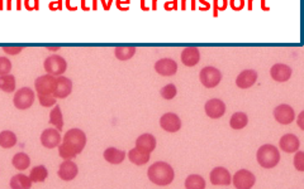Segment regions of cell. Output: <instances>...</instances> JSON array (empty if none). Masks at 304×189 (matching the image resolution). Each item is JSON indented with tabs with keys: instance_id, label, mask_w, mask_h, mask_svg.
Here are the masks:
<instances>
[{
	"instance_id": "obj_1",
	"label": "cell",
	"mask_w": 304,
	"mask_h": 189,
	"mask_svg": "<svg viewBox=\"0 0 304 189\" xmlns=\"http://www.w3.org/2000/svg\"><path fill=\"white\" fill-rule=\"evenodd\" d=\"M147 175H149L150 182L156 185H160V187L169 185L170 183H173L174 178H175L173 167L166 162L153 163L147 170Z\"/></svg>"
},
{
	"instance_id": "obj_2",
	"label": "cell",
	"mask_w": 304,
	"mask_h": 189,
	"mask_svg": "<svg viewBox=\"0 0 304 189\" xmlns=\"http://www.w3.org/2000/svg\"><path fill=\"white\" fill-rule=\"evenodd\" d=\"M256 159L262 168L271 169V168L277 167L278 163L280 162V153L274 145L265 144L257 150Z\"/></svg>"
},
{
	"instance_id": "obj_3",
	"label": "cell",
	"mask_w": 304,
	"mask_h": 189,
	"mask_svg": "<svg viewBox=\"0 0 304 189\" xmlns=\"http://www.w3.org/2000/svg\"><path fill=\"white\" fill-rule=\"evenodd\" d=\"M64 142H66L76 154H80L87 145V135L81 129H70L64 135Z\"/></svg>"
},
{
	"instance_id": "obj_4",
	"label": "cell",
	"mask_w": 304,
	"mask_h": 189,
	"mask_svg": "<svg viewBox=\"0 0 304 189\" xmlns=\"http://www.w3.org/2000/svg\"><path fill=\"white\" fill-rule=\"evenodd\" d=\"M43 67H45L46 72L52 74V76L57 77L65 73L67 68V62L65 61L64 57L59 56V54H52L47 57L43 62Z\"/></svg>"
},
{
	"instance_id": "obj_5",
	"label": "cell",
	"mask_w": 304,
	"mask_h": 189,
	"mask_svg": "<svg viewBox=\"0 0 304 189\" xmlns=\"http://www.w3.org/2000/svg\"><path fill=\"white\" fill-rule=\"evenodd\" d=\"M36 100V95L33 90L30 87H22L15 92L14 98H13V103L18 110H27L33 105Z\"/></svg>"
},
{
	"instance_id": "obj_6",
	"label": "cell",
	"mask_w": 304,
	"mask_h": 189,
	"mask_svg": "<svg viewBox=\"0 0 304 189\" xmlns=\"http://www.w3.org/2000/svg\"><path fill=\"white\" fill-rule=\"evenodd\" d=\"M220 80H222V73L215 67H204L201 71V73H199V81L207 89H213V87L218 86Z\"/></svg>"
},
{
	"instance_id": "obj_7",
	"label": "cell",
	"mask_w": 304,
	"mask_h": 189,
	"mask_svg": "<svg viewBox=\"0 0 304 189\" xmlns=\"http://www.w3.org/2000/svg\"><path fill=\"white\" fill-rule=\"evenodd\" d=\"M56 77L50 73L38 77L35 82L36 91H37L38 95H53L54 90H56Z\"/></svg>"
},
{
	"instance_id": "obj_8",
	"label": "cell",
	"mask_w": 304,
	"mask_h": 189,
	"mask_svg": "<svg viewBox=\"0 0 304 189\" xmlns=\"http://www.w3.org/2000/svg\"><path fill=\"white\" fill-rule=\"evenodd\" d=\"M233 185L238 189H248L253 188L256 183V178H255L254 173H251L250 170L241 169L238 172H236V174L233 175Z\"/></svg>"
},
{
	"instance_id": "obj_9",
	"label": "cell",
	"mask_w": 304,
	"mask_h": 189,
	"mask_svg": "<svg viewBox=\"0 0 304 189\" xmlns=\"http://www.w3.org/2000/svg\"><path fill=\"white\" fill-rule=\"evenodd\" d=\"M274 118L279 124L289 125V124H292L295 120V112L292 106L282 103V105L277 106L274 108Z\"/></svg>"
},
{
	"instance_id": "obj_10",
	"label": "cell",
	"mask_w": 304,
	"mask_h": 189,
	"mask_svg": "<svg viewBox=\"0 0 304 189\" xmlns=\"http://www.w3.org/2000/svg\"><path fill=\"white\" fill-rule=\"evenodd\" d=\"M160 126L168 133H176L181 128V120L176 114L166 112L161 116Z\"/></svg>"
},
{
	"instance_id": "obj_11",
	"label": "cell",
	"mask_w": 304,
	"mask_h": 189,
	"mask_svg": "<svg viewBox=\"0 0 304 189\" xmlns=\"http://www.w3.org/2000/svg\"><path fill=\"white\" fill-rule=\"evenodd\" d=\"M204 110L210 119H219L226 114V105L219 98H212L205 102Z\"/></svg>"
},
{
	"instance_id": "obj_12",
	"label": "cell",
	"mask_w": 304,
	"mask_h": 189,
	"mask_svg": "<svg viewBox=\"0 0 304 189\" xmlns=\"http://www.w3.org/2000/svg\"><path fill=\"white\" fill-rule=\"evenodd\" d=\"M41 144L47 149H54L61 144V134L56 128L46 129L42 134H41Z\"/></svg>"
},
{
	"instance_id": "obj_13",
	"label": "cell",
	"mask_w": 304,
	"mask_h": 189,
	"mask_svg": "<svg viewBox=\"0 0 304 189\" xmlns=\"http://www.w3.org/2000/svg\"><path fill=\"white\" fill-rule=\"evenodd\" d=\"M210 183L213 185H230L232 183V177L230 172L223 167H217L210 172Z\"/></svg>"
},
{
	"instance_id": "obj_14",
	"label": "cell",
	"mask_w": 304,
	"mask_h": 189,
	"mask_svg": "<svg viewBox=\"0 0 304 189\" xmlns=\"http://www.w3.org/2000/svg\"><path fill=\"white\" fill-rule=\"evenodd\" d=\"M77 173H79L77 165L75 164L74 162H71V159H66L65 162L61 163L57 174H59V177L61 178L62 180H65V182H70V180H72L76 177Z\"/></svg>"
},
{
	"instance_id": "obj_15",
	"label": "cell",
	"mask_w": 304,
	"mask_h": 189,
	"mask_svg": "<svg viewBox=\"0 0 304 189\" xmlns=\"http://www.w3.org/2000/svg\"><path fill=\"white\" fill-rule=\"evenodd\" d=\"M155 71L161 76H174L178 72V63L171 58H162L155 63Z\"/></svg>"
},
{
	"instance_id": "obj_16",
	"label": "cell",
	"mask_w": 304,
	"mask_h": 189,
	"mask_svg": "<svg viewBox=\"0 0 304 189\" xmlns=\"http://www.w3.org/2000/svg\"><path fill=\"white\" fill-rule=\"evenodd\" d=\"M57 85L56 90L53 92V97L56 98H66L67 96L71 94L72 91V82L71 80L65 76H57Z\"/></svg>"
},
{
	"instance_id": "obj_17",
	"label": "cell",
	"mask_w": 304,
	"mask_h": 189,
	"mask_svg": "<svg viewBox=\"0 0 304 189\" xmlns=\"http://www.w3.org/2000/svg\"><path fill=\"white\" fill-rule=\"evenodd\" d=\"M270 74L277 82H287L292 76V68L284 63H277L270 68Z\"/></svg>"
},
{
	"instance_id": "obj_18",
	"label": "cell",
	"mask_w": 304,
	"mask_h": 189,
	"mask_svg": "<svg viewBox=\"0 0 304 189\" xmlns=\"http://www.w3.org/2000/svg\"><path fill=\"white\" fill-rule=\"evenodd\" d=\"M257 81V72L255 69H246L242 71L236 79V85L240 89H250L251 86H254Z\"/></svg>"
},
{
	"instance_id": "obj_19",
	"label": "cell",
	"mask_w": 304,
	"mask_h": 189,
	"mask_svg": "<svg viewBox=\"0 0 304 189\" xmlns=\"http://www.w3.org/2000/svg\"><path fill=\"white\" fill-rule=\"evenodd\" d=\"M280 149L285 153H295L297 150H299L300 141L294 134H285L284 136L280 138L279 141Z\"/></svg>"
},
{
	"instance_id": "obj_20",
	"label": "cell",
	"mask_w": 304,
	"mask_h": 189,
	"mask_svg": "<svg viewBox=\"0 0 304 189\" xmlns=\"http://www.w3.org/2000/svg\"><path fill=\"white\" fill-rule=\"evenodd\" d=\"M201 61V52L196 47H188L181 52V62L186 67L197 66Z\"/></svg>"
},
{
	"instance_id": "obj_21",
	"label": "cell",
	"mask_w": 304,
	"mask_h": 189,
	"mask_svg": "<svg viewBox=\"0 0 304 189\" xmlns=\"http://www.w3.org/2000/svg\"><path fill=\"white\" fill-rule=\"evenodd\" d=\"M137 149L142 150V152H146V153H151L155 150L156 147V138L152 135V134H142L141 136H139L136 140V146Z\"/></svg>"
},
{
	"instance_id": "obj_22",
	"label": "cell",
	"mask_w": 304,
	"mask_h": 189,
	"mask_svg": "<svg viewBox=\"0 0 304 189\" xmlns=\"http://www.w3.org/2000/svg\"><path fill=\"white\" fill-rule=\"evenodd\" d=\"M103 155L104 159L110 164H121L126 158V152L117 149V147H108V149H105Z\"/></svg>"
},
{
	"instance_id": "obj_23",
	"label": "cell",
	"mask_w": 304,
	"mask_h": 189,
	"mask_svg": "<svg viewBox=\"0 0 304 189\" xmlns=\"http://www.w3.org/2000/svg\"><path fill=\"white\" fill-rule=\"evenodd\" d=\"M129 162L133 163L136 165H145L146 163L150 162V153L142 152V150L133 147L128 152Z\"/></svg>"
},
{
	"instance_id": "obj_24",
	"label": "cell",
	"mask_w": 304,
	"mask_h": 189,
	"mask_svg": "<svg viewBox=\"0 0 304 189\" xmlns=\"http://www.w3.org/2000/svg\"><path fill=\"white\" fill-rule=\"evenodd\" d=\"M12 164H13V167L15 168V169L20 170V172H22V170L28 169V168H30V165H31L30 155L25 154V153H23V152L17 153V154L13 157Z\"/></svg>"
},
{
	"instance_id": "obj_25",
	"label": "cell",
	"mask_w": 304,
	"mask_h": 189,
	"mask_svg": "<svg viewBox=\"0 0 304 189\" xmlns=\"http://www.w3.org/2000/svg\"><path fill=\"white\" fill-rule=\"evenodd\" d=\"M10 188L14 189H25V188H31L32 187V180L28 175L25 174H15L14 177H12L9 183Z\"/></svg>"
},
{
	"instance_id": "obj_26",
	"label": "cell",
	"mask_w": 304,
	"mask_h": 189,
	"mask_svg": "<svg viewBox=\"0 0 304 189\" xmlns=\"http://www.w3.org/2000/svg\"><path fill=\"white\" fill-rule=\"evenodd\" d=\"M48 177V170L45 165H37L32 168L30 173V178L32 183H43Z\"/></svg>"
},
{
	"instance_id": "obj_27",
	"label": "cell",
	"mask_w": 304,
	"mask_h": 189,
	"mask_svg": "<svg viewBox=\"0 0 304 189\" xmlns=\"http://www.w3.org/2000/svg\"><path fill=\"white\" fill-rule=\"evenodd\" d=\"M248 124V118L245 112H235L232 116H231L230 120V125L231 128L235 129V130H241V129L245 128L246 125Z\"/></svg>"
},
{
	"instance_id": "obj_28",
	"label": "cell",
	"mask_w": 304,
	"mask_h": 189,
	"mask_svg": "<svg viewBox=\"0 0 304 189\" xmlns=\"http://www.w3.org/2000/svg\"><path fill=\"white\" fill-rule=\"evenodd\" d=\"M17 144V135L10 130H4L0 133V146L4 149H10Z\"/></svg>"
},
{
	"instance_id": "obj_29",
	"label": "cell",
	"mask_w": 304,
	"mask_h": 189,
	"mask_svg": "<svg viewBox=\"0 0 304 189\" xmlns=\"http://www.w3.org/2000/svg\"><path fill=\"white\" fill-rule=\"evenodd\" d=\"M15 86H17V82H15V77L13 74H3L0 76V90L4 92H13L15 91Z\"/></svg>"
},
{
	"instance_id": "obj_30",
	"label": "cell",
	"mask_w": 304,
	"mask_h": 189,
	"mask_svg": "<svg viewBox=\"0 0 304 189\" xmlns=\"http://www.w3.org/2000/svg\"><path fill=\"white\" fill-rule=\"evenodd\" d=\"M50 124H52L59 131H61L62 128H64V116H62L61 107L59 105H54L53 110L51 111Z\"/></svg>"
},
{
	"instance_id": "obj_31",
	"label": "cell",
	"mask_w": 304,
	"mask_h": 189,
	"mask_svg": "<svg viewBox=\"0 0 304 189\" xmlns=\"http://www.w3.org/2000/svg\"><path fill=\"white\" fill-rule=\"evenodd\" d=\"M136 53V48L134 47H117L114 49V56L119 61H128Z\"/></svg>"
},
{
	"instance_id": "obj_32",
	"label": "cell",
	"mask_w": 304,
	"mask_h": 189,
	"mask_svg": "<svg viewBox=\"0 0 304 189\" xmlns=\"http://www.w3.org/2000/svg\"><path fill=\"white\" fill-rule=\"evenodd\" d=\"M185 187L188 189H201L205 187V180L202 175L191 174L185 179Z\"/></svg>"
},
{
	"instance_id": "obj_33",
	"label": "cell",
	"mask_w": 304,
	"mask_h": 189,
	"mask_svg": "<svg viewBox=\"0 0 304 189\" xmlns=\"http://www.w3.org/2000/svg\"><path fill=\"white\" fill-rule=\"evenodd\" d=\"M59 154L60 157L62 158V159H74L75 157H76V153L74 152V150L71 149V147L69 146V145L66 144V142L62 141L61 144L59 145Z\"/></svg>"
},
{
	"instance_id": "obj_34",
	"label": "cell",
	"mask_w": 304,
	"mask_h": 189,
	"mask_svg": "<svg viewBox=\"0 0 304 189\" xmlns=\"http://www.w3.org/2000/svg\"><path fill=\"white\" fill-rule=\"evenodd\" d=\"M160 94L163 98H165V100H173V98L176 96V94H178V90H176L175 85L169 84L161 89Z\"/></svg>"
},
{
	"instance_id": "obj_35",
	"label": "cell",
	"mask_w": 304,
	"mask_h": 189,
	"mask_svg": "<svg viewBox=\"0 0 304 189\" xmlns=\"http://www.w3.org/2000/svg\"><path fill=\"white\" fill-rule=\"evenodd\" d=\"M38 101H40L41 106L43 107H51V106L56 105V97L53 95H38Z\"/></svg>"
},
{
	"instance_id": "obj_36",
	"label": "cell",
	"mask_w": 304,
	"mask_h": 189,
	"mask_svg": "<svg viewBox=\"0 0 304 189\" xmlns=\"http://www.w3.org/2000/svg\"><path fill=\"white\" fill-rule=\"evenodd\" d=\"M294 168L298 170V172H304V153L297 150L294 155Z\"/></svg>"
},
{
	"instance_id": "obj_37",
	"label": "cell",
	"mask_w": 304,
	"mask_h": 189,
	"mask_svg": "<svg viewBox=\"0 0 304 189\" xmlns=\"http://www.w3.org/2000/svg\"><path fill=\"white\" fill-rule=\"evenodd\" d=\"M12 71V62L7 57H0V76L8 74Z\"/></svg>"
},
{
	"instance_id": "obj_38",
	"label": "cell",
	"mask_w": 304,
	"mask_h": 189,
	"mask_svg": "<svg viewBox=\"0 0 304 189\" xmlns=\"http://www.w3.org/2000/svg\"><path fill=\"white\" fill-rule=\"evenodd\" d=\"M3 51H4L5 53L10 54V56H15V54L20 53V52L23 51V47H8V46H4Z\"/></svg>"
},
{
	"instance_id": "obj_39",
	"label": "cell",
	"mask_w": 304,
	"mask_h": 189,
	"mask_svg": "<svg viewBox=\"0 0 304 189\" xmlns=\"http://www.w3.org/2000/svg\"><path fill=\"white\" fill-rule=\"evenodd\" d=\"M243 5H245V0H231V8L236 12L242 9Z\"/></svg>"
},
{
	"instance_id": "obj_40",
	"label": "cell",
	"mask_w": 304,
	"mask_h": 189,
	"mask_svg": "<svg viewBox=\"0 0 304 189\" xmlns=\"http://www.w3.org/2000/svg\"><path fill=\"white\" fill-rule=\"evenodd\" d=\"M215 10H225L227 8V0H214Z\"/></svg>"
},
{
	"instance_id": "obj_41",
	"label": "cell",
	"mask_w": 304,
	"mask_h": 189,
	"mask_svg": "<svg viewBox=\"0 0 304 189\" xmlns=\"http://www.w3.org/2000/svg\"><path fill=\"white\" fill-rule=\"evenodd\" d=\"M303 116H304V112H300L299 119H298V124H299L300 129H303Z\"/></svg>"
}]
</instances>
